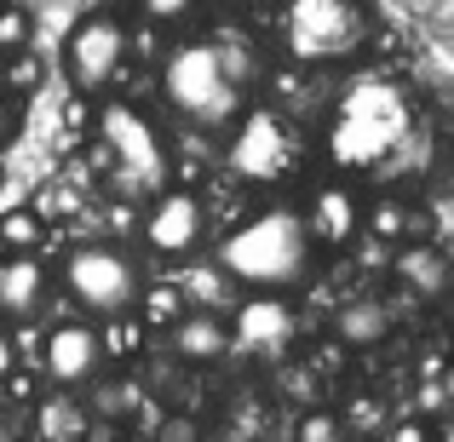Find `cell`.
Returning <instances> with one entry per match:
<instances>
[{"instance_id":"1","label":"cell","mask_w":454,"mask_h":442,"mask_svg":"<svg viewBox=\"0 0 454 442\" xmlns=\"http://www.w3.org/2000/svg\"><path fill=\"white\" fill-rule=\"evenodd\" d=\"M310 253L317 242L305 230V213L288 201H270L219 242V270L247 293H288L310 270Z\"/></svg>"},{"instance_id":"2","label":"cell","mask_w":454,"mask_h":442,"mask_svg":"<svg viewBox=\"0 0 454 442\" xmlns=\"http://www.w3.org/2000/svg\"><path fill=\"white\" fill-rule=\"evenodd\" d=\"M92 161L110 173V184L121 196H155L167 190V173H173V155H167V138L155 133V121L138 104L127 98H98V121H92Z\"/></svg>"},{"instance_id":"3","label":"cell","mask_w":454,"mask_h":442,"mask_svg":"<svg viewBox=\"0 0 454 442\" xmlns=\"http://www.w3.org/2000/svg\"><path fill=\"white\" fill-rule=\"evenodd\" d=\"M161 98L178 121L201 127V133H219L231 127L236 115L247 110L242 104V81L224 69L213 35H196V41H178L173 52L161 58Z\"/></svg>"},{"instance_id":"4","label":"cell","mask_w":454,"mask_h":442,"mask_svg":"<svg viewBox=\"0 0 454 442\" xmlns=\"http://www.w3.org/2000/svg\"><path fill=\"white\" fill-rule=\"evenodd\" d=\"M305 161V138L270 104H247L231 121V144H224V167L242 184H288Z\"/></svg>"},{"instance_id":"5","label":"cell","mask_w":454,"mask_h":442,"mask_svg":"<svg viewBox=\"0 0 454 442\" xmlns=\"http://www.w3.org/2000/svg\"><path fill=\"white\" fill-rule=\"evenodd\" d=\"M368 12L363 0H288L282 6V52L300 69L340 64L363 46Z\"/></svg>"},{"instance_id":"6","label":"cell","mask_w":454,"mask_h":442,"mask_svg":"<svg viewBox=\"0 0 454 442\" xmlns=\"http://www.w3.org/2000/svg\"><path fill=\"white\" fill-rule=\"evenodd\" d=\"M64 293L75 299L87 316H121V310L138 305L145 293V270L127 247L115 242H87V247H69L64 253Z\"/></svg>"},{"instance_id":"7","label":"cell","mask_w":454,"mask_h":442,"mask_svg":"<svg viewBox=\"0 0 454 442\" xmlns=\"http://www.w3.org/2000/svg\"><path fill=\"white\" fill-rule=\"evenodd\" d=\"M127 46H133V35H127V23L115 18V12H87V18L64 35V46H58L69 92H81V98H110V87L121 81Z\"/></svg>"},{"instance_id":"8","label":"cell","mask_w":454,"mask_h":442,"mask_svg":"<svg viewBox=\"0 0 454 442\" xmlns=\"http://www.w3.org/2000/svg\"><path fill=\"white\" fill-rule=\"evenodd\" d=\"M207 201L190 184H167L145 201V219H138V236L155 259H196L207 247Z\"/></svg>"},{"instance_id":"9","label":"cell","mask_w":454,"mask_h":442,"mask_svg":"<svg viewBox=\"0 0 454 442\" xmlns=\"http://www.w3.org/2000/svg\"><path fill=\"white\" fill-rule=\"evenodd\" d=\"M104 339L92 322H52L41 339V374L52 391H87L104 374Z\"/></svg>"},{"instance_id":"10","label":"cell","mask_w":454,"mask_h":442,"mask_svg":"<svg viewBox=\"0 0 454 442\" xmlns=\"http://www.w3.org/2000/svg\"><path fill=\"white\" fill-rule=\"evenodd\" d=\"M300 213H305V230H310L317 247H345V242H356V230H363V196H356L345 178L317 184Z\"/></svg>"},{"instance_id":"11","label":"cell","mask_w":454,"mask_h":442,"mask_svg":"<svg viewBox=\"0 0 454 442\" xmlns=\"http://www.w3.org/2000/svg\"><path fill=\"white\" fill-rule=\"evenodd\" d=\"M52 293L41 253H0V322H29Z\"/></svg>"},{"instance_id":"12","label":"cell","mask_w":454,"mask_h":442,"mask_svg":"<svg viewBox=\"0 0 454 442\" xmlns=\"http://www.w3.org/2000/svg\"><path fill=\"white\" fill-rule=\"evenodd\" d=\"M391 276L414 299H449V288H454V265L437 242H403L391 253Z\"/></svg>"},{"instance_id":"13","label":"cell","mask_w":454,"mask_h":442,"mask_svg":"<svg viewBox=\"0 0 454 442\" xmlns=\"http://www.w3.org/2000/svg\"><path fill=\"white\" fill-rule=\"evenodd\" d=\"M224 322H231L236 345H277V339H288V299L282 293H247Z\"/></svg>"},{"instance_id":"14","label":"cell","mask_w":454,"mask_h":442,"mask_svg":"<svg viewBox=\"0 0 454 442\" xmlns=\"http://www.w3.org/2000/svg\"><path fill=\"white\" fill-rule=\"evenodd\" d=\"M333 339L345 345V351H374V345L391 339V310L380 305V299H345L340 310H333Z\"/></svg>"},{"instance_id":"15","label":"cell","mask_w":454,"mask_h":442,"mask_svg":"<svg viewBox=\"0 0 454 442\" xmlns=\"http://www.w3.org/2000/svg\"><path fill=\"white\" fill-rule=\"evenodd\" d=\"M167 339H173V351L184 356V362H219V356L236 345L231 339V322H224L219 310H190Z\"/></svg>"},{"instance_id":"16","label":"cell","mask_w":454,"mask_h":442,"mask_svg":"<svg viewBox=\"0 0 454 442\" xmlns=\"http://www.w3.org/2000/svg\"><path fill=\"white\" fill-rule=\"evenodd\" d=\"M363 236H374V242H426V219L409 207L403 196H380V201H363Z\"/></svg>"},{"instance_id":"17","label":"cell","mask_w":454,"mask_h":442,"mask_svg":"<svg viewBox=\"0 0 454 442\" xmlns=\"http://www.w3.org/2000/svg\"><path fill=\"white\" fill-rule=\"evenodd\" d=\"M35 431L41 442H81L87 437V408L75 402V391H52L35 402Z\"/></svg>"},{"instance_id":"18","label":"cell","mask_w":454,"mask_h":442,"mask_svg":"<svg viewBox=\"0 0 454 442\" xmlns=\"http://www.w3.org/2000/svg\"><path fill=\"white\" fill-rule=\"evenodd\" d=\"M133 316L145 322L150 333H173L178 322L190 316V299H184V288H178V282H145V293H138Z\"/></svg>"},{"instance_id":"19","label":"cell","mask_w":454,"mask_h":442,"mask_svg":"<svg viewBox=\"0 0 454 442\" xmlns=\"http://www.w3.org/2000/svg\"><path fill=\"white\" fill-rule=\"evenodd\" d=\"M41 242H46V213L35 201L0 213V253H41Z\"/></svg>"},{"instance_id":"20","label":"cell","mask_w":454,"mask_h":442,"mask_svg":"<svg viewBox=\"0 0 454 442\" xmlns=\"http://www.w3.org/2000/svg\"><path fill=\"white\" fill-rule=\"evenodd\" d=\"M98 339H104V362H138L145 345H150V328L133 316V310H121V316H110L98 328Z\"/></svg>"},{"instance_id":"21","label":"cell","mask_w":454,"mask_h":442,"mask_svg":"<svg viewBox=\"0 0 454 442\" xmlns=\"http://www.w3.org/2000/svg\"><path fill=\"white\" fill-rule=\"evenodd\" d=\"M340 425H345L351 437H386L391 414H386V402H380V397H368V391H363V397H351V402L340 408Z\"/></svg>"},{"instance_id":"22","label":"cell","mask_w":454,"mask_h":442,"mask_svg":"<svg viewBox=\"0 0 454 442\" xmlns=\"http://www.w3.org/2000/svg\"><path fill=\"white\" fill-rule=\"evenodd\" d=\"M294 442H345V425L333 408H300L294 420Z\"/></svg>"},{"instance_id":"23","label":"cell","mask_w":454,"mask_h":442,"mask_svg":"<svg viewBox=\"0 0 454 442\" xmlns=\"http://www.w3.org/2000/svg\"><path fill=\"white\" fill-rule=\"evenodd\" d=\"M41 75H46V64L35 52H12L6 69H0V92H12V98H18V92H35V87H41Z\"/></svg>"},{"instance_id":"24","label":"cell","mask_w":454,"mask_h":442,"mask_svg":"<svg viewBox=\"0 0 454 442\" xmlns=\"http://www.w3.org/2000/svg\"><path fill=\"white\" fill-rule=\"evenodd\" d=\"M29 29H35L29 12L6 0V6H0V52H6V58H12V52H29Z\"/></svg>"},{"instance_id":"25","label":"cell","mask_w":454,"mask_h":442,"mask_svg":"<svg viewBox=\"0 0 454 442\" xmlns=\"http://www.w3.org/2000/svg\"><path fill=\"white\" fill-rule=\"evenodd\" d=\"M138 12H145V23H155V29H173V23H184L196 12V0H138Z\"/></svg>"},{"instance_id":"26","label":"cell","mask_w":454,"mask_h":442,"mask_svg":"<svg viewBox=\"0 0 454 442\" xmlns=\"http://www.w3.org/2000/svg\"><path fill=\"white\" fill-rule=\"evenodd\" d=\"M92 121H98V98L69 92V98H64V133H92Z\"/></svg>"},{"instance_id":"27","label":"cell","mask_w":454,"mask_h":442,"mask_svg":"<svg viewBox=\"0 0 454 442\" xmlns=\"http://www.w3.org/2000/svg\"><path fill=\"white\" fill-rule=\"evenodd\" d=\"M380 442H437V437H432V425H426L420 414H397V420L386 425V437H380Z\"/></svg>"},{"instance_id":"28","label":"cell","mask_w":454,"mask_h":442,"mask_svg":"<svg viewBox=\"0 0 454 442\" xmlns=\"http://www.w3.org/2000/svg\"><path fill=\"white\" fill-rule=\"evenodd\" d=\"M155 442H201V425L190 414H173V420L155 425Z\"/></svg>"},{"instance_id":"29","label":"cell","mask_w":454,"mask_h":442,"mask_svg":"<svg viewBox=\"0 0 454 442\" xmlns=\"http://www.w3.org/2000/svg\"><path fill=\"white\" fill-rule=\"evenodd\" d=\"M18 374V333L12 328H0V385Z\"/></svg>"},{"instance_id":"30","label":"cell","mask_w":454,"mask_h":442,"mask_svg":"<svg viewBox=\"0 0 454 442\" xmlns=\"http://www.w3.org/2000/svg\"><path fill=\"white\" fill-rule=\"evenodd\" d=\"M18 138V98L12 92H0V150Z\"/></svg>"},{"instance_id":"31","label":"cell","mask_w":454,"mask_h":442,"mask_svg":"<svg viewBox=\"0 0 454 442\" xmlns=\"http://www.w3.org/2000/svg\"><path fill=\"white\" fill-rule=\"evenodd\" d=\"M6 397H18V402H41V385H35V374H29V368H18V374H12L6 379Z\"/></svg>"},{"instance_id":"32","label":"cell","mask_w":454,"mask_h":442,"mask_svg":"<svg viewBox=\"0 0 454 442\" xmlns=\"http://www.w3.org/2000/svg\"><path fill=\"white\" fill-rule=\"evenodd\" d=\"M437 391H443V408L454 414V362L443 368V379H437Z\"/></svg>"},{"instance_id":"33","label":"cell","mask_w":454,"mask_h":442,"mask_svg":"<svg viewBox=\"0 0 454 442\" xmlns=\"http://www.w3.org/2000/svg\"><path fill=\"white\" fill-rule=\"evenodd\" d=\"M0 442H12V420H6V408H0Z\"/></svg>"}]
</instances>
